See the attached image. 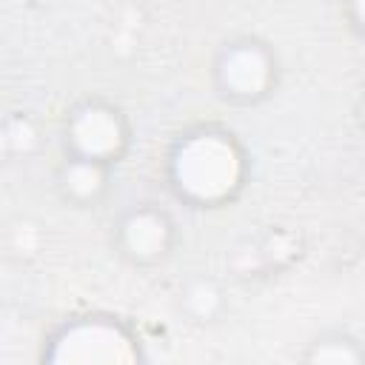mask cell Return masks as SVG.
<instances>
[{"mask_svg":"<svg viewBox=\"0 0 365 365\" xmlns=\"http://www.w3.org/2000/svg\"><path fill=\"white\" fill-rule=\"evenodd\" d=\"M308 359H319V362H359L362 359V348H359V342L351 336L348 342H342V348L339 345H334V339H317L314 342V351L308 354Z\"/></svg>","mask_w":365,"mask_h":365,"instance_id":"cell-1","label":"cell"}]
</instances>
